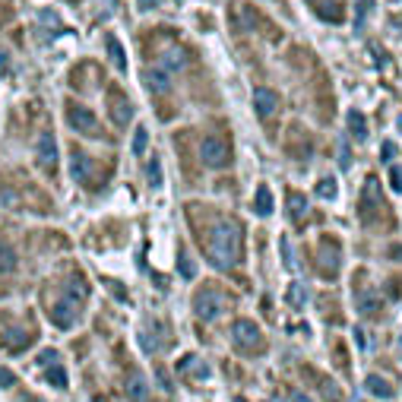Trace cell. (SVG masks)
<instances>
[{
  "label": "cell",
  "instance_id": "4dcf8cb0",
  "mask_svg": "<svg viewBox=\"0 0 402 402\" xmlns=\"http://www.w3.org/2000/svg\"><path fill=\"white\" fill-rule=\"evenodd\" d=\"M149 184L153 187L162 184V162L159 159H153V165H149Z\"/></svg>",
  "mask_w": 402,
  "mask_h": 402
},
{
  "label": "cell",
  "instance_id": "d4e9b609",
  "mask_svg": "<svg viewBox=\"0 0 402 402\" xmlns=\"http://www.w3.org/2000/svg\"><path fill=\"white\" fill-rule=\"evenodd\" d=\"M13 266H16V254L4 241H0V273H10Z\"/></svg>",
  "mask_w": 402,
  "mask_h": 402
},
{
  "label": "cell",
  "instance_id": "d590c367",
  "mask_svg": "<svg viewBox=\"0 0 402 402\" xmlns=\"http://www.w3.org/2000/svg\"><path fill=\"white\" fill-rule=\"evenodd\" d=\"M0 387H13V374L7 368H0Z\"/></svg>",
  "mask_w": 402,
  "mask_h": 402
},
{
  "label": "cell",
  "instance_id": "6da1fadb",
  "mask_svg": "<svg viewBox=\"0 0 402 402\" xmlns=\"http://www.w3.org/2000/svg\"><path fill=\"white\" fill-rule=\"evenodd\" d=\"M241 247H244V228L238 222H222L212 228L209 235V260L219 269H231L241 260Z\"/></svg>",
  "mask_w": 402,
  "mask_h": 402
},
{
  "label": "cell",
  "instance_id": "f1b7e54d",
  "mask_svg": "<svg viewBox=\"0 0 402 402\" xmlns=\"http://www.w3.org/2000/svg\"><path fill=\"white\" fill-rule=\"evenodd\" d=\"M146 143H149L146 127H136V134H134V155H143V153H146Z\"/></svg>",
  "mask_w": 402,
  "mask_h": 402
},
{
  "label": "cell",
  "instance_id": "277c9868",
  "mask_svg": "<svg viewBox=\"0 0 402 402\" xmlns=\"http://www.w3.org/2000/svg\"><path fill=\"white\" fill-rule=\"evenodd\" d=\"M67 121H70L73 130H79L83 136H92V140H102V127H98V117L92 115L86 105L67 102Z\"/></svg>",
  "mask_w": 402,
  "mask_h": 402
},
{
  "label": "cell",
  "instance_id": "ffe728a7",
  "mask_svg": "<svg viewBox=\"0 0 402 402\" xmlns=\"http://www.w3.org/2000/svg\"><path fill=\"white\" fill-rule=\"evenodd\" d=\"M190 368L197 370V380H206V377H209V368H206V364L200 361L197 355H187V358H181V361H178V370H181V374H187Z\"/></svg>",
  "mask_w": 402,
  "mask_h": 402
},
{
  "label": "cell",
  "instance_id": "ab89813d",
  "mask_svg": "<svg viewBox=\"0 0 402 402\" xmlns=\"http://www.w3.org/2000/svg\"><path fill=\"white\" fill-rule=\"evenodd\" d=\"M396 124H399V134H402V115H399V121H396Z\"/></svg>",
  "mask_w": 402,
  "mask_h": 402
},
{
  "label": "cell",
  "instance_id": "8992f818",
  "mask_svg": "<svg viewBox=\"0 0 402 402\" xmlns=\"http://www.w3.org/2000/svg\"><path fill=\"white\" fill-rule=\"evenodd\" d=\"M35 342V330L32 326H0V345L10 351V355H20L26 345Z\"/></svg>",
  "mask_w": 402,
  "mask_h": 402
},
{
  "label": "cell",
  "instance_id": "d6a6232c",
  "mask_svg": "<svg viewBox=\"0 0 402 402\" xmlns=\"http://www.w3.org/2000/svg\"><path fill=\"white\" fill-rule=\"evenodd\" d=\"M396 159V143H383V146H380V162H393Z\"/></svg>",
  "mask_w": 402,
  "mask_h": 402
},
{
  "label": "cell",
  "instance_id": "5bb4252c",
  "mask_svg": "<svg viewBox=\"0 0 402 402\" xmlns=\"http://www.w3.org/2000/svg\"><path fill=\"white\" fill-rule=\"evenodd\" d=\"M127 399L130 402H149V383H146V377H140V374H134V377H127Z\"/></svg>",
  "mask_w": 402,
  "mask_h": 402
},
{
  "label": "cell",
  "instance_id": "7a4b0ae2",
  "mask_svg": "<svg viewBox=\"0 0 402 402\" xmlns=\"http://www.w3.org/2000/svg\"><path fill=\"white\" fill-rule=\"evenodd\" d=\"M225 307H228V298H225V292L216 285H203L193 294V313H197L200 320H206V323L222 317Z\"/></svg>",
  "mask_w": 402,
  "mask_h": 402
},
{
  "label": "cell",
  "instance_id": "2e32d148",
  "mask_svg": "<svg viewBox=\"0 0 402 402\" xmlns=\"http://www.w3.org/2000/svg\"><path fill=\"white\" fill-rule=\"evenodd\" d=\"M364 203H361V212L368 216V209H377L380 206V184H377V178H368V184H364Z\"/></svg>",
  "mask_w": 402,
  "mask_h": 402
},
{
  "label": "cell",
  "instance_id": "7c38bea8",
  "mask_svg": "<svg viewBox=\"0 0 402 402\" xmlns=\"http://www.w3.org/2000/svg\"><path fill=\"white\" fill-rule=\"evenodd\" d=\"M162 64L168 67V70H184L187 64H190V54H187V48L181 45H171L162 51Z\"/></svg>",
  "mask_w": 402,
  "mask_h": 402
},
{
  "label": "cell",
  "instance_id": "e0dca14e",
  "mask_svg": "<svg viewBox=\"0 0 402 402\" xmlns=\"http://www.w3.org/2000/svg\"><path fill=\"white\" fill-rule=\"evenodd\" d=\"M364 389H368L370 396H377V399H389V396H393V387H389L383 377H377V374H370L368 380H364Z\"/></svg>",
  "mask_w": 402,
  "mask_h": 402
},
{
  "label": "cell",
  "instance_id": "8fae6325",
  "mask_svg": "<svg viewBox=\"0 0 402 402\" xmlns=\"http://www.w3.org/2000/svg\"><path fill=\"white\" fill-rule=\"evenodd\" d=\"M254 108L260 117H269L275 108H279V96H275L273 89H257L254 92Z\"/></svg>",
  "mask_w": 402,
  "mask_h": 402
},
{
  "label": "cell",
  "instance_id": "5b68a950",
  "mask_svg": "<svg viewBox=\"0 0 402 402\" xmlns=\"http://www.w3.org/2000/svg\"><path fill=\"white\" fill-rule=\"evenodd\" d=\"M231 342H235L244 355H257V349H263L260 326L250 323V320H238V323L231 326Z\"/></svg>",
  "mask_w": 402,
  "mask_h": 402
},
{
  "label": "cell",
  "instance_id": "8d00e7d4",
  "mask_svg": "<svg viewBox=\"0 0 402 402\" xmlns=\"http://www.w3.org/2000/svg\"><path fill=\"white\" fill-rule=\"evenodd\" d=\"M153 7H159V0H140V10L146 13V10H153Z\"/></svg>",
  "mask_w": 402,
  "mask_h": 402
},
{
  "label": "cell",
  "instance_id": "30bf717a",
  "mask_svg": "<svg viewBox=\"0 0 402 402\" xmlns=\"http://www.w3.org/2000/svg\"><path fill=\"white\" fill-rule=\"evenodd\" d=\"M39 168L45 174H54L58 171V143H54V134L45 130L39 140Z\"/></svg>",
  "mask_w": 402,
  "mask_h": 402
},
{
  "label": "cell",
  "instance_id": "4316f807",
  "mask_svg": "<svg viewBox=\"0 0 402 402\" xmlns=\"http://www.w3.org/2000/svg\"><path fill=\"white\" fill-rule=\"evenodd\" d=\"M336 190H339V187H336V178H323V181L317 184V197H320V200H332V197H336Z\"/></svg>",
  "mask_w": 402,
  "mask_h": 402
},
{
  "label": "cell",
  "instance_id": "836d02e7",
  "mask_svg": "<svg viewBox=\"0 0 402 402\" xmlns=\"http://www.w3.org/2000/svg\"><path fill=\"white\" fill-rule=\"evenodd\" d=\"M389 184H393L396 193H402V171H399V168H393V171H389Z\"/></svg>",
  "mask_w": 402,
  "mask_h": 402
},
{
  "label": "cell",
  "instance_id": "ac0fdd59",
  "mask_svg": "<svg viewBox=\"0 0 402 402\" xmlns=\"http://www.w3.org/2000/svg\"><path fill=\"white\" fill-rule=\"evenodd\" d=\"M105 45H108V58H111V64H115L117 70H127V54H124L121 41H117L115 35H105Z\"/></svg>",
  "mask_w": 402,
  "mask_h": 402
},
{
  "label": "cell",
  "instance_id": "83f0119b",
  "mask_svg": "<svg viewBox=\"0 0 402 402\" xmlns=\"http://www.w3.org/2000/svg\"><path fill=\"white\" fill-rule=\"evenodd\" d=\"M323 263H326V269H330V273H336V266H339V250H336V244H323Z\"/></svg>",
  "mask_w": 402,
  "mask_h": 402
},
{
  "label": "cell",
  "instance_id": "1f68e13d",
  "mask_svg": "<svg viewBox=\"0 0 402 402\" xmlns=\"http://www.w3.org/2000/svg\"><path fill=\"white\" fill-rule=\"evenodd\" d=\"M358 311H361V313H374L377 311V294H364L361 304H358Z\"/></svg>",
  "mask_w": 402,
  "mask_h": 402
},
{
  "label": "cell",
  "instance_id": "484cf974",
  "mask_svg": "<svg viewBox=\"0 0 402 402\" xmlns=\"http://www.w3.org/2000/svg\"><path fill=\"white\" fill-rule=\"evenodd\" d=\"M178 266H181V275H184V279H193V275H197V266H193V260H190L187 250H181L178 254Z\"/></svg>",
  "mask_w": 402,
  "mask_h": 402
},
{
  "label": "cell",
  "instance_id": "9c48e42d",
  "mask_svg": "<svg viewBox=\"0 0 402 402\" xmlns=\"http://www.w3.org/2000/svg\"><path fill=\"white\" fill-rule=\"evenodd\" d=\"M108 115H111V121H115V127H127L130 115H134V105L127 102V96H124L121 89L108 92Z\"/></svg>",
  "mask_w": 402,
  "mask_h": 402
},
{
  "label": "cell",
  "instance_id": "e575fe53",
  "mask_svg": "<svg viewBox=\"0 0 402 402\" xmlns=\"http://www.w3.org/2000/svg\"><path fill=\"white\" fill-rule=\"evenodd\" d=\"M339 165L351 168V153H349V143H342V153H339Z\"/></svg>",
  "mask_w": 402,
  "mask_h": 402
},
{
  "label": "cell",
  "instance_id": "7402d4cb",
  "mask_svg": "<svg viewBox=\"0 0 402 402\" xmlns=\"http://www.w3.org/2000/svg\"><path fill=\"white\" fill-rule=\"evenodd\" d=\"M285 298H288V304H292V307H304L307 304V288L301 285V282H294V285H288Z\"/></svg>",
  "mask_w": 402,
  "mask_h": 402
},
{
  "label": "cell",
  "instance_id": "3957f363",
  "mask_svg": "<svg viewBox=\"0 0 402 402\" xmlns=\"http://www.w3.org/2000/svg\"><path fill=\"white\" fill-rule=\"evenodd\" d=\"M200 159H203V165H209V168H225L231 162L228 140L219 136V134L203 136V143H200Z\"/></svg>",
  "mask_w": 402,
  "mask_h": 402
},
{
  "label": "cell",
  "instance_id": "44dd1931",
  "mask_svg": "<svg viewBox=\"0 0 402 402\" xmlns=\"http://www.w3.org/2000/svg\"><path fill=\"white\" fill-rule=\"evenodd\" d=\"M67 288H70V294H77L79 301H86V298H89V282H86L79 273H73V275H70V282H67Z\"/></svg>",
  "mask_w": 402,
  "mask_h": 402
},
{
  "label": "cell",
  "instance_id": "52a82bcc",
  "mask_svg": "<svg viewBox=\"0 0 402 402\" xmlns=\"http://www.w3.org/2000/svg\"><path fill=\"white\" fill-rule=\"evenodd\" d=\"M70 171H73V181H79V184H86V187H98L96 184V162L89 159V155L83 153L79 146H73L70 149Z\"/></svg>",
  "mask_w": 402,
  "mask_h": 402
},
{
  "label": "cell",
  "instance_id": "9a60e30c",
  "mask_svg": "<svg viewBox=\"0 0 402 402\" xmlns=\"http://www.w3.org/2000/svg\"><path fill=\"white\" fill-rule=\"evenodd\" d=\"M311 7H313V13L323 16L326 22H339V20H342V7H339V4H332V0H313Z\"/></svg>",
  "mask_w": 402,
  "mask_h": 402
},
{
  "label": "cell",
  "instance_id": "ba28073f",
  "mask_svg": "<svg viewBox=\"0 0 402 402\" xmlns=\"http://www.w3.org/2000/svg\"><path fill=\"white\" fill-rule=\"evenodd\" d=\"M48 317L58 330H70L73 320H77V304L70 298H60V301H48Z\"/></svg>",
  "mask_w": 402,
  "mask_h": 402
},
{
  "label": "cell",
  "instance_id": "d6986e66",
  "mask_svg": "<svg viewBox=\"0 0 402 402\" xmlns=\"http://www.w3.org/2000/svg\"><path fill=\"white\" fill-rule=\"evenodd\" d=\"M349 134L355 136L358 143L368 140V124H364V115H361V111H349Z\"/></svg>",
  "mask_w": 402,
  "mask_h": 402
},
{
  "label": "cell",
  "instance_id": "cb8c5ba5",
  "mask_svg": "<svg viewBox=\"0 0 402 402\" xmlns=\"http://www.w3.org/2000/svg\"><path fill=\"white\" fill-rule=\"evenodd\" d=\"M307 212V200L301 193H288V216L292 219H301Z\"/></svg>",
  "mask_w": 402,
  "mask_h": 402
},
{
  "label": "cell",
  "instance_id": "4fadbf2b",
  "mask_svg": "<svg viewBox=\"0 0 402 402\" xmlns=\"http://www.w3.org/2000/svg\"><path fill=\"white\" fill-rule=\"evenodd\" d=\"M143 83H146V89H153V92H168V89H171V77L165 73V67L146 70V73H143Z\"/></svg>",
  "mask_w": 402,
  "mask_h": 402
},
{
  "label": "cell",
  "instance_id": "74e56055",
  "mask_svg": "<svg viewBox=\"0 0 402 402\" xmlns=\"http://www.w3.org/2000/svg\"><path fill=\"white\" fill-rule=\"evenodd\" d=\"M7 67H10V54L0 51V70H7Z\"/></svg>",
  "mask_w": 402,
  "mask_h": 402
},
{
  "label": "cell",
  "instance_id": "f546056e",
  "mask_svg": "<svg viewBox=\"0 0 402 402\" xmlns=\"http://www.w3.org/2000/svg\"><path fill=\"white\" fill-rule=\"evenodd\" d=\"M45 380H48V383H54V387H58V389H64V387H67V374H64V368H54V370H48V374H45Z\"/></svg>",
  "mask_w": 402,
  "mask_h": 402
},
{
  "label": "cell",
  "instance_id": "603a6c76",
  "mask_svg": "<svg viewBox=\"0 0 402 402\" xmlns=\"http://www.w3.org/2000/svg\"><path fill=\"white\" fill-rule=\"evenodd\" d=\"M273 212V193H269V187H260L257 190V216H269Z\"/></svg>",
  "mask_w": 402,
  "mask_h": 402
},
{
  "label": "cell",
  "instance_id": "f35d334b",
  "mask_svg": "<svg viewBox=\"0 0 402 402\" xmlns=\"http://www.w3.org/2000/svg\"><path fill=\"white\" fill-rule=\"evenodd\" d=\"M292 402H311L304 393H292Z\"/></svg>",
  "mask_w": 402,
  "mask_h": 402
}]
</instances>
